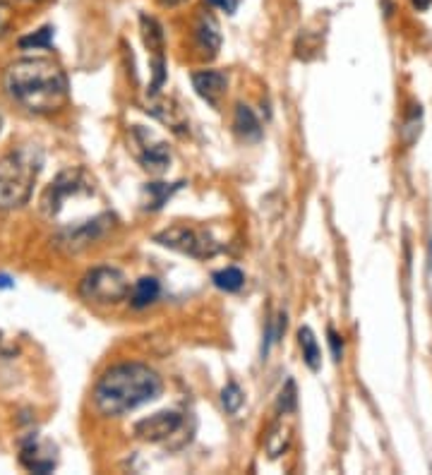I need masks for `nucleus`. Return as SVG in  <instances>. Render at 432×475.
I'll return each instance as SVG.
<instances>
[{
  "mask_svg": "<svg viewBox=\"0 0 432 475\" xmlns=\"http://www.w3.org/2000/svg\"><path fill=\"white\" fill-rule=\"evenodd\" d=\"M298 343H300V348H303V360H305V365L310 367L312 372H317V369L322 367V350H319V343H317V338H315L310 327H300V329H298Z\"/></svg>",
  "mask_w": 432,
  "mask_h": 475,
  "instance_id": "obj_15",
  "label": "nucleus"
},
{
  "mask_svg": "<svg viewBox=\"0 0 432 475\" xmlns=\"http://www.w3.org/2000/svg\"><path fill=\"white\" fill-rule=\"evenodd\" d=\"M154 240L159 245H163V248L176 250L180 255L195 257V260H209V257H214L216 252L221 250V245L212 238V233H209L207 228L185 226V224L171 226L166 228V231L156 233Z\"/></svg>",
  "mask_w": 432,
  "mask_h": 475,
  "instance_id": "obj_5",
  "label": "nucleus"
},
{
  "mask_svg": "<svg viewBox=\"0 0 432 475\" xmlns=\"http://www.w3.org/2000/svg\"><path fill=\"white\" fill-rule=\"evenodd\" d=\"M130 281L115 267H94L80 281V296L94 305H118L130 298Z\"/></svg>",
  "mask_w": 432,
  "mask_h": 475,
  "instance_id": "obj_4",
  "label": "nucleus"
},
{
  "mask_svg": "<svg viewBox=\"0 0 432 475\" xmlns=\"http://www.w3.org/2000/svg\"><path fill=\"white\" fill-rule=\"evenodd\" d=\"M233 127H236V132L241 134L245 142H257V139L262 137L260 120H257V115L253 113V108H248V106H243V103L236 106V115H233Z\"/></svg>",
  "mask_w": 432,
  "mask_h": 475,
  "instance_id": "obj_13",
  "label": "nucleus"
},
{
  "mask_svg": "<svg viewBox=\"0 0 432 475\" xmlns=\"http://www.w3.org/2000/svg\"><path fill=\"white\" fill-rule=\"evenodd\" d=\"M29 3H39V0H29Z\"/></svg>",
  "mask_w": 432,
  "mask_h": 475,
  "instance_id": "obj_31",
  "label": "nucleus"
},
{
  "mask_svg": "<svg viewBox=\"0 0 432 475\" xmlns=\"http://www.w3.org/2000/svg\"><path fill=\"white\" fill-rule=\"evenodd\" d=\"M41 168L44 151L37 144H20L0 156V209H17L27 204Z\"/></svg>",
  "mask_w": 432,
  "mask_h": 475,
  "instance_id": "obj_3",
  "label": "nucleus"
},
{
  "mask_svg": "<svg viewBox=\"0 0 432 475\" xmlns=\"http://www.w3.org/2000/svg\"><path fill=\"white\" fill-rule=\"evenodd\" d=\"M161 5H178V3H183V0H159Z\"/></svg>",
  "mask_w": 432,
  "mask_h": 475,
  "instance_id": "obj_28",
  "label": "nucleus"
},
{
  "mask_svg": "<svg viewBox=\"0 0 432 475\" xmlns=\"http://www.w3.org/2000/svg\"><path fill=\"white\" fill-rule=\"evenodd\" d=\"M192 87L204 101L214 106L221 94L226 91V87H229V75L221 72V70H202V72L192 75Z\"/></svg>",
  "mask_w": 432,
  "mask_h": 475,
  "instance_id": "obj_10",
  "label": "nucleus"
},
{
  "mask_svg": "<svg viewBox=\"0 0 432 475\" xmlns=\"http://www.w3.org/2000/svg\"><path fill=\"white\" fill-rule=\"evenodd\" d=\"M277 406H279V413H284V415H288V413H293V410H296V406H298V391H296L293 379H288V382L284 384L281 394H279Z\"/></svg>",
  "mask_w": 432,
  "mask_h": 475,
  "instance_id": "obj_22",
  "label": "nucleus"
},
{
  "mask_svg": "<svg viewBox=\"0 0 432 475\" xmlns=\"http://www.w3.org/2000/svg\"><path fill=\"white\" fill-rule=\"evenodd\" d=\"M20 49H51V44H53V27H44L39 29V32L29 34V37H22L20 41Z\"/></svg>",
  "mask_w": 432,
  "mask_h": 475,
  "instance_id": "obj_19",
  "label": "nucleus"
},
{
  "mask_svg": "<svg viewBox=\"0 0 432 475\" xmlns=\"http://www.w3.org/2000/svg\"><path fill=\"white\" fill-rule=\"evenodd\" d=\"M161 377L142 362H120L103 372L94 386V406L106 418H118L161 394Z\"/></svg>",
  "mask_w": 432,
  "mask_h": 475,
  "instance_id": "obj_2",
  "label": "nucleus"
},
{
  "mask_svg": "<svg viewBox=\"0 0 432 475\" xmlns=\"http://www.w3.org/2000/svg\"><path fill=\"white\" fill-rule=\"evenodd\" d=\"M221 403H224L226 413H238L243 406V389L238 386L236 382H229L224 386V391H221Z\"/></svg>",
  "mask_w": 432,
  "mask_h": 475,
  "instance_id": "obj_21",
  "label": "nucleus"
},
{
  "mask_svg": "<svg viewBox=\"0 0 432 475\" xmlns=\"http://www.w3.org/2000/svg\"><path fill=\"white\" fill-rule=\"evenodd\" d=\"M135 142L139 146L137 158L142 161V166L151 173H161L166 171L168 161H171V154H168V146L163 142L149 144V134L142 130H135Z\"/></svg>",
  "mask_w": 432,
  "mask_h": 475,
  "instance_id": "obj_9",
  "label": "nucleus"
},
{
  "mask_svg": "<svg viewBox=\"0 0 432 475\" xmlns=\"http://www.w3.org/2000/svg\"><path fill=\"white\" fill-rule=\"evenodd\" d=\"M180 425H183V415L176 413V410H161V413H154L149 418L139 420L135 425V435L144 439V442H163Z\"/></svg>",
  "mask_w": 432,
  "mask_h": 475,
  "instance_id": "obj_7",
  "label": "nucleus"
},
{
  "mask_svg": "<svg viewBox=\"0 0 432 475\" xmlns=\"http://www.w3.org/2000/svg\"><path fill=\"white\" fill-rule=\"evenodd\" d=\"M212 281L214 286L219 291H226V293H236L243 289L245 284V274L241 272L238 267H226L221 269V272H214L212 274Z\"/></svg>",
  "mask_w": 432,
  "mask_h": 475,
  "instance_id": "obj_16",
  "label": "nucleus"
},
{
  "mask_svg": "<svg viewBox=\"0 0 432 475\" xmlns=\"http://www.w3.org/2000/svg\"><path fill=\"white\" fill-rule=\"evenodd\" d=\"M22 463L34 473H49V471H53V466H56V456L44 454L41 444L32 437L29 442L22 444Z\"/></svg>",
  "mask_w": 432,
  "mask_h": 475,
  "instance_id": "obj_12",
  "label": "nucleus"
},
{
  "mask_svg": "<svg viewBox=\"0 0 432 475\" xmlns=\"http://www.w3.org/2000/svg\"><path fill=\"white\" fill-rule=\"evenodd\" d=\"M195 39H197V46L209 53V56H216L221 49V34H219V25H216V20L212 15H202L200 20H197V27H195Z\"/></svg>",
  "mask_w": 432,
  "mask_h": 475,
  "instance_id": "obj_11",
  "label": "nucleus"
},
{
  "mask_svg": "<svg viewBox=\"0 0 432 475\" xmlns=\"http://www.w3.org/2000/svg\"><path fill=\"white\" fill-rule=\"evenodd\" d=\"M13 286H15L13 279L5 277V274H0V289H13Z\"/></svg>",
  "mask_w": 432,
  "mask_h": 475,
  "instance_id": "obj_26",
  "label": "nucleus"
},
{
  "mask_svg": "<svg viewBox=\"0 0 432 475\" xmlns=\"http://www.w3.org/2000/svg\"><path fill=\"white\" fill-rule=\"evenodd\" d=\"M5 27H8V10L0 5V32H3Z\"/></svg>",
  "mask_w": 432,
  "mask_h": 475,
  "instance_id": "obj_27",
  "label": "nucleus"
},
{
  "mask_svg": "<svg viewBox=\"0 0 432 475\" xmlns=\"http://www.w3.org/2000/svg\"><path fill=\"white\" fill-rule=\"evenodd\" d=\"M430 260H432V240H430Z\"/></svg>",
  "mask_w": 432,
  "mask_h": 475,
  "instance_id": "obj_29",
  "label": "nucleus"
},
{
  "mask_svg": "<svg viewBox=\"0 0 432 475\" xmlns=\"http://www.w3.org/2000/svg\"><path fill=\"white\" fill-rule=\"evenodd\" d=\"M0 127H3V115H0Z\"/></svg>",
  "mask_w": 432,
  "mask_h": 475,
  "instance_id": "obj_30",
  "label": "nucleus"
},
{
  "mask_svg": "<svg viewBox=\"0 0 432 475\" xmlns=\"http://www.w3.org/2000/svg\"><path fill=\"white\" fill-rule=\"evenodd\" d=\"M183 183H176V185H166V183H149L144 187V195H149V204L147 209H161L163 204L168 202V199L173 197V192H178Z\"/></svg>",
  "mask_w": 432,
  "mask_h": 475,
  "instance_id": "obj_17",
  "label": "nucleus"
},
{
  "mask_svg": "<svg viewBox=\"0 0 432 475\" xmlns=\"http://www.w3.org/2000/svg\"><path fill=\"white\" fill-rule=\"evenodd\" d=\"M159 296H161V284H159V279H154V277H142L135 286H132V291H130V303H132V308L142 310V308H149L151 303H156V298H159Z\"/></svg>",
  "mask_w": 432,
  "mask_h": 475,
  "instance_id": "obj_14",
  "label": "nucleus"
},
{
  "mask_svg": "<svg viewBox=\"0 0 432 475\" xmlns=\"http://www.w3.org/2000/svg\"><path fill=\"white\" fill-rule=\"evenodd\" d=\"M91 190H94V183H91L89 175L82 171V168H68V171H63L58 175L53 183H51L49 190L44 192V197H41V209H44L46 216H56L70 197L89 195Z\"/></svg>",
  "mask_w": 432,
  "mask_h": 475,
  "instance_id": "obj_6",
  "label": "nucleus"
},
{
  "mask_svg": "<svg viewBox=\"0 0 432 475\" xmlns=\"http://www.w3.org/2000/svg\"><path fill=\"white\" fill-rule=\"evenodd\" d=\"M5 91L32 113H49L68 101V77L49 58H22L3 75Z\"/></svg>",
  "mask_w": 432,
  "mask_h": 475,
  "instance_id": "obj_1",
  "label": "nucleus"
},
{
  "mask_svg": "<svg viewBox=\"0 0 432 475\" xmlns=\"http://www.w3.org/2000/svg\"><path fill=\"white\" fill-rule=\"evenodd\" d=\"M267 451H269L272 459H279V456L284 454L286 447H288V430L281 425V422H277V425H272L269 435H267Z\"/></svg>",
  "mask_w": 432,
  "mask_h": 475,
  "instance_id": "obj_18",
  "label": "nucleus"
},
{
  "mask_svg": "<svg viewBox=\"0 0 432 475\" xmlns=\"http://www.w3.org/2000/svg\"><path fill=\"white\" fill-rule=\"evenodd\" d=\"M142 27H144V41H147L149 51L161 53V46H163V32H161L159 22H156L154 17L142 15Z\"/></svg>",
  "mask_w": 432,
  "mask_h": 475,
  "instance_id": "obj_20",
  "label": "nucleus"
},
{
  "mask_svg": "<svg viewBox=\"0 0 432 475\" xmlns=\"http://www.w3.org/2000/svg\"><path fill=\"white\" fill-rule=\"evenodd\" d=\"M108 224H110V216H99V219H94V221H87V224L65 228V231H63L56 240H58L61 248L77 252L82 248H87L89 243H94L96 238H101L103 233H106Z\"/></svg>",
  "mask_w": 432,
  "mask_h": 475,
  "instance_id": "obj_8",
  "label": "nucleus"
},
{
  "mask_svg": "<svg viewBox=\"0 0 432 475\" xmlns=\"http://www.w3.org/2000/svg\"><path fill=\"white\" fill-rule=\"evenodd\" d=\"M212 5H216V8H221V10H226L229 15H233L238 10V0H209Z\"/></svg>",
  "mask_w": 432,
  "mask_h": 475,
  "instance_id": "obj_24",
  "label": "nucleus"
},
{
  "mask_svg": "<svg viewBox=\"0 0 432 475\" xmlns=\"http://www.w3.org/2000/svg\"><path fill=\"white\" fill-rule=\"evenodd\" d=\"M411 3H413V8H416V10H428L432 5V0H411Z\"/></svg>",
  "mask_w": 432,
  "mask_h": 475,
  "instance_id": "obj_25",
  "label": "nucleus"
},
{
  "mask_svg": "<svg viewBox=\"0 0 432 475\" xmlns=\"http://www.w3.org/2000/svg\"><path fill=\"white\" fill-rule=\"evenodd\" d=\"M326 336H329V346H331V355H334V360L338 362L343 357V341H341V336H338V334L331 329H326Z\"/></svg>",
  "mask_w": 432,
  "mask_h": 475,
  "instance_id": "obj_23",
  "label": "nucleus"
}]
</instances>
